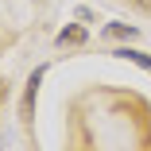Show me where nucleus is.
<instances>
[{
  "mask_svg": "<svg viewBox=\"0 0 151 151\" xmlns=\"http://www.w3.org/2000/svg\"><path fill=\"white\" fill-rule=\"evenodd\" d=\"M85 43V27H62V31H58V47H81Z\"/></svg>",
  "mask_w": 151,
  "mask_h": 151,
  "instance_id": "nucleus-1",
  "label": "nucleus"
},
{
  "mask_svg": "<svg viewBox=\"0 0 151 151\" xmlns=\"http://www.w3.org/2000/svg\"><path fill=\"white\" fill-rule=\"evenodd\" d=\"M116 58H128V62H136V66H143L147 74H151V54H143V50H128V47H120V50H112Z\"/></svg>",
  "mask_w": 151,
  "mask_h": 151,
  "instance_id": "nucleus-2",
  "label": "nucleus"
},
{
  "mask_svg": "<svg viewBox=\"0 0 151 151\" xmlns=\"http://www.w3.org/2000/svg\"><path fill=\"white\" fill-rule=\"evenodd\" d=\"M39 81H43V66L31 74V81H27V97H23V116H31V105H35V89H39Z\"/></svg>",
  "mask_w": 151,
  "mask_h": 151,
  "instance_id": "nucleus-3",
  "label": "nucleus"
},
{
  "mask_svg": "<svg viewBox=\"0 0 151 151\" xmlns=\"http://www.w3.org/2000/svg\"><path fill=\"white\" fill-rule=\"evenodd\" d=\"M109 35H116V39H132L136 27H132V23H109Z\"/></svg>",
  "mask_w": 151,
  "mask_h": 151,
  "instance_id": "nucleus-4",
  "label": "nucleus"
},
{
  "mask_svg": "<svg viewBox=\"0 0 151 151\" xmlns=\"http://www.w3.org/2000/svg\"><path fill=\"white\" fill-rule=\"evenodd\" d=\"M8 101V81H4V74H0V105Z\"/></svg>",
  "mask_w": 151,
  "mask_h": 151,
  "instance_id": "nucleus-5",
  "label": "nucleus"
},
{
  "mask_svg": "<svg viewBox=\"0 0 151 151\" xmlns=\"http://www.w3.org/2000/svg\"><path fill=\"white\" fill-rule=\"evenodd\" d=\"M132 4H139L143 12H151V0H132Z\"/></svg>",
  "mask_w": 151,
  "mask_h": 151,
  "instance_id": "nucleus-6",
  "label": "nucleus"
}]
</instances>
